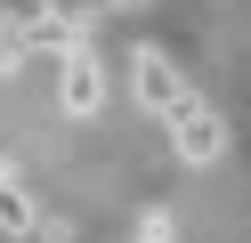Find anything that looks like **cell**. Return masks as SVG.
Returning <instances> with one entry per match:
<instances>
[{
  "label": "cell",
  "instance_id": "obj_1",
  "mask_svg": "<svg viewBox=\"0 0 251 243\" xmlns=\"http://www.w3.org/2000/svg\"><path fill=\"white\" fill-rule=\"evenodd\" d=\"M162 130H170V154L195 162V170L227 154V122H219V106H202V97H178V106L162 113Z\"/></svg>",
  "mask_w": 251,
  "mask_h": 243
},
{
  "label": "cell",
  "instance_id": "obj_2",
  "mask_svg": "<svg viewBox=\"0 0 251 243\" xmlns=\"http://www.w3.org/2000/svg\"><path fill=\"white\" fill-rule=\"evenodd\" d=\"M130 81H138V106H146V113H170L178 97H195V89L178 81V65H170L154 41H138V49H130Z\"/></svg>",
  "mask_w": 251,
  "mask_h": 243
},
{
  "label": "cell",
  "instance_id": "obj_3",
  "mask_svg": "<svg viewBox=\"0 0 251 243\" xmlns=\"http://www.w3.org/2000/svg\"><path fill=\"white\" fill-rule=\"evenodd\" d=\"M57 106H65V113H98V106H105V73H98V49H73V57H65Z\"/></svg>",
  "mask_w": 251,
  "mask_h": 243
},
{
  "label": "cell",
  "instance_id": "obj_4",
  "mask_svg": "<svg viewBox=\"0 0 251 243\" xmlns=\"http://www.w3.org/2000/svg\"><path fill=\"white\" fill-rule=\"evenodd\" d=\"M33 227H41V211H33V194H25V178L0 170V235H33Z\"/></svg>",
  "mask_w": 251,
  "mask_h": 243
},
{
  "label": "cell",
  "instance_id": "obj_5",
  "mask_svg": "<svg viewBox=\"0 0 251 243\" xmlns=\"http://www.w3.org/2000/svg\"><path fill=\"white\" fill-rule=\"evenodd\" d=\"M130 243H170V211H162V203H154V211H138Z\"/></svg>",
  "mask_w": 251,
  "mask_h": 243
},
{
  "label": "cell",
  "instance_id": "obj_6",
  "mask_svg": "<svg viewBox=\"0 0 251 243\" xmlns=\"http://www.w3.org/2000/svg\"><path fill=\"white\" fill-rule=\"evenodd\" d=\"M33 243H73V219H57V211H41V227H33Z\"/></svg>",
  "mask_w": 251,
  "mask_h": 243
}]
</instances>
